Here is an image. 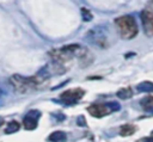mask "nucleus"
<instances>
[{"label":"nucleus","instance_id":"nucleus-4","mask_svg":"<svg viewBox=\"0 0 153 142\" xmlns=\"http://www.w3.org/2000/svg\"><path fill=\"white\" fill-rule=\"evenodd\" d=\"M108 30L106 27L104 26H96L94 29L90 30L86 35V41L93 45H97V47H100V48H105L108 47L109 42H108Z\"/></svg>","mask_w":153,"mask_h":142},{"label":"nucleus","instance_id":"nucleus-17","mask_svg":"<svg viewBox=\"0 0 153 142\" xmlns=\"http://www.w3.org/2000/svg\"><path fill=\"white\" fill-rule=\"evenodd\" d=\"M2 124H4V119H2V118H1V117H0V126H1V125H2Z\"/></svg>","mask_w":153,"mask_h":142},{"label":"nucleus","instance_id":"nucleus-13","mask_svg":"<svg viewBox=\"0 0 153 142\" xmlns=\"http://www.w3.org/2000/svg\"><path fill=\"white\" fill-rule=\"evenodd\" d=\"M131 94L133 93H131V89L130 88H121L117 92V97L121 98V99H128V98L131 97Z\"/></svg>","mask_w":153,"mask_h":142},{"label":"nucleus","instance_id":"nucleus-18","mask_svg":"<svg viewBox=\"0 0 153 142\" xmlns=\"http://www.w3.org/2000/svg\"><path fill=\"white\" fill-rule=\"evenodd\" d=\"M149 112H152V113H153V109H151V110H149Z\"/></svg>","mask_w":153,"mask_h":142},{"label":"nucleus","instance_id":"nucleus-7","mask_svg":"<svg viewBox=\"0 0 153 142\" xmlns=\"http://www.w3.org/2000/svg\"><path fill=\"white\" fill-rule=\"evenodd\" d=\"M87 112L93 116V117H97V118H100V117H104L109 113H111V109L109 106L108 103L105 104H92L87 107Z\"/></svg>","mask_w":153,"mask_h":142},{"label":"nucleus","instance_id":"nucleus-15","mask_svg":"<svg viewBox=\"0 0 153 142\" xmlns=\"http://www.w3.org/2000/svg\"><path fill=\"white\" fill-rule=\"evenodd\" d=\"M76 122H78V124H79V125H86V123H85V119H84V117H82V116L78 117Z\"/></svg>","mask_w":153,"mask_h":142},{"label":"nucleus","instance_id":"nucleus-19","mask_svg":"<svg viewBox=\"0 0 153 142\" xmlns=\"http://www.w3.org/2000/svg\"><path fill=\"white\" fill-rule=\"evenodd\" d=\"M0 95H1V94H0ZM0 105H1V99H0Z\"/></svg>","mask_w":153,"mask_h":142},{"label":"nucleus","instance_id":"nucleus-3","mask_svg":"<svg viewBox=\"0 0 153 142\" xmlns=\"http://www.w3.org/2000/svg\"><path fill=\"white\" fill-rule=\"evenodd\" d=\"M115 25L118 29L120 36L123 39H131L137 35V24L133 16H122L115 19Z\"/></svg>","mask_w":153,"mask_h":142},{"label":"nucleus","instance_id":"nucleus-8","mask_svg":"<svg viewBox=\"0 0 153 142\" xmlns=\"http://www.w3.org/2000/svg\"><path fill=\"white\" fill-rule=\"evenodd\" d=\"M41 117V112L37 110H31L27 112V115L24 117L23 123H24V128L26 130H33L37 128L38 125V118Z\"/></svg>","mask_w":153,"mask_h":142},{"label":"nucleus","instance_id":"nucleus-12","mask_svg":"<svg viewBox=\"0 0 153 142\" xmlns=\"http://www.w3.org/2000/svg\"><path fill=\"white\" fill-rule=\"evenodd\" d=\"M19 129H20V124H19L17 121H12V122L8 123L7 128L5 129V132H6V134H13V132L18 131Z\"/></svg>","mask_w":153,"mask_h":142},{"label":"nucleus","instance_id":"nucleus-6","mask_svg":"<svg viewBox=\"0 0 153 142\" xmlns=\"http://www.w3.org/2000/svg\"><path fill=\"white\" fill-rule=\"evenodd\" d=\"M140 18L146 36L153 37V8H148V7L145 8L141 12Z\"/></svg>","mask_w":153,"mask_h":142},{"label":"nucleus","instance_id":"nucleus-5","mask_svg":"<svg viewBox=\"0 0 153 142\" xmlns=\"http://www.w3.org/2000/svg\"><path fill=\"white\" fill-rule=\"evenodd\" d=\"M84 94H85V91L81 88H71L61 93L60 100L65 104H75L84 97Z\"/></svg>","mask_w":153,"mask_h":142},{"label":"nucleus","instance_id":"nucleus-10","mask_svg":"<svg viewBox=\"0 0 153 142\" xmlns=\"http://www.w3.org/2000/svg\"><path fill=\"white\" fill-rule=\"evenodd\" d=\"M136 89H137L139 92L151 93V92H153V82H151V81H143V82H140V84L136 86Z\"/></svg>","mask_w":153,"mask_h":142},{"label":"nucleus","instance_id":"nucleus-9","mask_svg":"<svg viewBox=\"0 0 153 142\" xmlns=\"http://www.w3.org/2000/svg\"><path fill=\"white\" fill-rule=\"evenodd\" d=\"M66 140H67V134L62 130L54 131L48 137V141H50V142H65Z\"/></svg>","mask_w":153,"mask_h":142},{"label":"nucleus","instance_id":"nucleus-1","mask_svg":"<svg viewBox=\"0 0 153 142\" xmlns=\"http://www.w3.org/2000/svg\"><path fill=\"white\" fill-rule=\"evenodd\" d=\"M88 55V51L86 48L81 47L80 44H69V45H65L60 49L53 50L50 53L51 58L56 62V63H65L67 61H71L74 57L78 58H85Z\"/></svg>","mask_w":153,"mask_h":142},{"label":"nucleus","instance_id":"nucleus-11","mask_svg":"<svg viewBox=\"0 0 153 142\" xmlns=\"http://www.w3.org/2000/svg\"><path fill=\"white\" fill-rule=\"evenodd\" d=\"M135 131H136V126H134L133 124H124V125H122L121 129H120V134H121L122 136L133 135Z\"/></svg>","mask_w":153,"mask_h":142},{"label":"nucleus","instance_id":"nucleus-16","mask_svg":"<svg viewBox=\"0 0 153 142\" xmlns=\"http://www.w3.org/2000/svg\"><path fill=\"white\" fill-rule=\"evenodd\" d=\"M137 142H153V137H143Z\"/></svg>","mask_w":153,"mask_h":142},{"label":"nucleus","instance_id":"nucleus-2","mask_svg":"<svg viewBox=\"0 0 153 142\" xmlns=\"http://www.w3.org/2000/svg\"><path fill=\"white\" fill-rule=\"evenodd\" d=\"M47 80L45 76H43L42 74H37L35 76H30V78H26V76H22L19 74H14L11 76L10 79V82L11 85L13 86V88L19 92V93H26L31 89H35L37 88L39 85H42L44 81Z\"/></svg>","mask_w":153,"mask_h":142},{"label":"nucleus","instance_id":"nucleus-14","mask_svg":"<svg viewBox=\"0 0 153 142\" xmlns=\"http://www.w3.org/2000/svg\"><path fill=\"white\" fill-rule=\"evenodd\" d=\"M141 106L142 107H145V109H149L151 110V107L153 106V97H146V98H143L142 100H141Z\"/></svg>","mask_w":153,"mask_h":142},{"label":"nucleus","instance_id":"nucleus-20","mask_svg":"<svg viewBox=\"0 0 153 142\" xmlns=\"http://www.w3.org/2000/svg\"><path fill=\"white\" fill-rule=\"evenodd\" d=\"M1 93H2V92H1V89H0V94H1Z\"/></svg>","mask_w":153,"mask_h":142}]
</instances>
